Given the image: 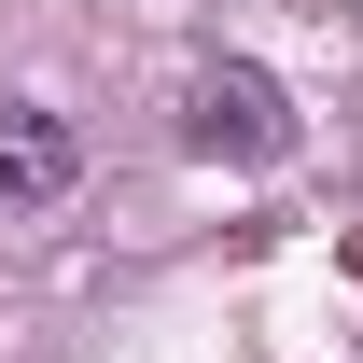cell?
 I'll list each match as a JSON object with an SVG mask.
<instances>
[{"mask_svg":"<svg viewBox=\"0 0 363 363\" xmlns=\"http://www.w3.org/2000/svg\"><path fill=\"white\" fill-rule=\"evenodd\" d=\"M196 154H238V168H279L294 154V98L252 70V56H210L196 70Z\"/></svg>","mask_w":363,"mask_h":363,"instance_id":"6da1fadb","label":"cell"},{"mask_svg":"<svg viewBox=\"0 0 363 363\" xmlns=\"http://www.w3.org/2000/svg\"><path fill=\"white\" fill-rule=\"evenodd\" d=\"M70 182H84L70 112H0V196H14V210H56Z\"/></svg>","mask_w":363,"mask_h":363,"instance_id":"7a4b0ae2","label":"cell"}]
</instances>
